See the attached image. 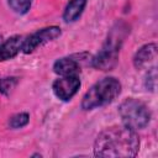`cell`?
<instances>
[{
	"label": "cell",
	"instance_id": "obj_1",
	"mask_svg": "<svg viewBox=\"0 0 158 158\" xmlns=\"http://www.w3.org/2000/svg\"><path fill=\"white\" fill-rule=\"evenodd\" d=\"M138 149V135L125 125L105 128L98 135L94 143L96 157H135Z\"/></svg>",
	"mask_w": 158,
	"mask_h": 158
},
{
	"label": "cell",
	"instance_id": "obj_2",
	"mask_svg": "<svg viewBox=\"0 0 158 158\" xmlns=\"http://www.w3.org/2000/svg\"><path fill=\"white\" fill-rule=\"evenodd\" d=\"M128 33L126 23L117 22L107 33L101 49L93 57L91 65L100 70H111L118 60L120 48Z\"/></svg>",
	"mask_w": 158,
	"mask_h": 158
},
{
	"label": "cell",
	"instance_id": "obj_3",
	"mask_svg": "<svg viewBox=\"0 0 158 158\" xmlns=\"http://www.w3.org/2000/svg\"><path fill=\"white\" fill-rule=\"evenodd\" d=\"M121 83L114 77H106L96 81L83 96L81 109L94 110L112 102L121 93Z\"/></svg>",
	"mask_w": 158,
	"mask_h": 158
},
{
	"label": "cell",
	"instance_id": "obj_4",
	"mask_svg": "<svg viewBox=\"0 0 158 158\" xmlns=\"http://www.w3.org/2000/svg\"><path fill=\"white\" fill-rule=\"evenodd\" d=\"M118 115L123 125L135 131L144 128L151 121V111L148 106L135 98L126 99L120 104Z\"/></svg>",
	"mask_w": 158,
	"mask_h": 158
},
{
	"label": "cell",
	"instance_id": "obj_5",
	"mask_svg": "<svg viewBox=\"0 0 158 158\" xmlns=\"http://www.w3.org/2000/svg\"><path fill=\"white\" fill-rule=\"evenodd\" d=\"M60 33H62V31L58 26H49V27L41 28L23 40L22 52L27 53V54L32 53L38 47H42V46L52 42L53 40H56L57 37H59Z\"/></svg>",
	"mask_w": 158,
	"mask_h": 158
},
{
	"label": "cell",
	"instance_id": "obj_6",
	"mask_svg": "<svg viewBox=\"0 0 158 158\" xmlns=\"http://www.w3.org/2000/svg\"><path fill=\"white\" fill-rule=\"evenodd\" d=\"M80 79L79 75H64L54 80L52 89L54 95L62 101H69L79 90Z\"/></svg>",
	"mask_w": 158,
	"mask_h": 158
},
{
	"label": "cell",
	"instance_id": "obj_7",
	"mask_svg": "<svg viewBox=\"0 0 158 158\" xmlns=\"http://www.w3.org/2000/svg\"><path fill=\"white\" fill-rule=\"evenodd\" d=\"M157 58V44L148 43L142 46L133 57V65L137 69L146 68L149 63H152Z\"/></svg>",
	"mask_w": 158,
	"mask_h": 158
},
{
	"label": "cell",
	"instance_id": "obj_8",
	"mask_svg": "<svg viewBox=\"0 0 158 158\" xmlns=\"http://www.w3.org/2000/svg\"><path fill=\"white\" fill-rule=\"evenodd\" d=\"M23 37L22 36H12L9 40L4 41L1 47H0V62L11 59L16 57L20 51H22V44H23Z\"/></svg>",
	"mask_w": 158,
	"mask_h": 158
},
{
	"label": "cell",
	"instance_id": "obj_9",
	"mask_svg": "<svg viewBox=\"0 0 158 158\" xmlns=\"http://www.w3.org/2000/svg\"><path fill=\"white\" fill-rule=\"evenodd\" d=\"M53 70L59 77L64 75H79L80 74V64L73 57H63L54 62Z\"/></svg>",
	"mask_w": 158,
	"mask_h": 158
},
{
	"label": "cell",
	"instance_id": "obj_10",
	"mask_svg": "<svg viewBox=\"0 0 158 158\" xmlns=\"http://www.w3.org/2000/svg\"><path fill=\"white\" fill-rule=\"evenodd\" d=\"M86 2H88V0H70L64 9L63 20L65 22L77 21L81 16V14L86 6Z\"/></svg>",
	"mask_w": 158,
	"mask_h": 158
},
{
	"label": "cell",
	"instance_id": "obj_11",
	"mask_svg": "<svg viewBox=\"0 0 158 158\" xmlns=\"http://www.w3.org/2000/svg\"><path fill=\"white\" fill-rule=\"evenodd\" d=\"M7 2L14 12L19 15H25L26 12H28L32 0H7Z\"/></svg>",
	"mask_w": 158,
	"mask_h": 158
},
{
	"label": "cell",
	"instance_id": "obj_12",
	"mask_svg": "<svg viewBox=\"0 0 158 158\" xmlns=\"http://www.w3.org/2000/svg\"><path fill=\"white\" fill-rule=\"evenodd\" d=\"M30 121V115L27 112H20V114H16L14 116L10 117L9 120V126L11 128H22L25 127Z\"/></svg>",
	"mask_w": 158,
	"mask_h": 158
},
{
	"label": "cell",
	"instance_id": "obj_13",
	"mask_svg": "<svg viewBox=\"0 0 158 158\" xmlns=\"http://www.w3.org/2000/svg\"><path fill=\"white\" fill-rule=\"evenodd\" d=\"M17 80L14 77H9V78H2L0 79V93L4 95L10 94V91L15 88Z\"/></svg>",
	"mask_w": 158,
	"mask_h": 158
},
{
	"label": "cell",
	"instance_id": "obj_14",
	"mask_svg": "<svg viewBox=\"0 0 158 158\" xmlns=\"http://www.w3.org/2000/svg\"><path fill=\"white\" fill-rule=\"evenodd\" d=\"M156 78H157V72H156V68L153 67L148 72V74L146 77V80H144L147 90H152V91L154 90V88H156Z\"/></svg>",
	"mask_w": 158,
	"mask_h": 158
},
{
	"label": "cell",
	"instance_id": "obj_15",
	"mask_svg": "<svg viewBox=\"0 0 158 158\" xmlns=\"http://www.w3.org/2000/svg\"><path fill=\"white\" fill-rule=\"evenodd\" d=\"M2 42H4V41H2V37L0 36V47H1V44H2Z\"/></svg>",
	"mask_w": 158,
	"mask_h": 158
}]
</instances>
